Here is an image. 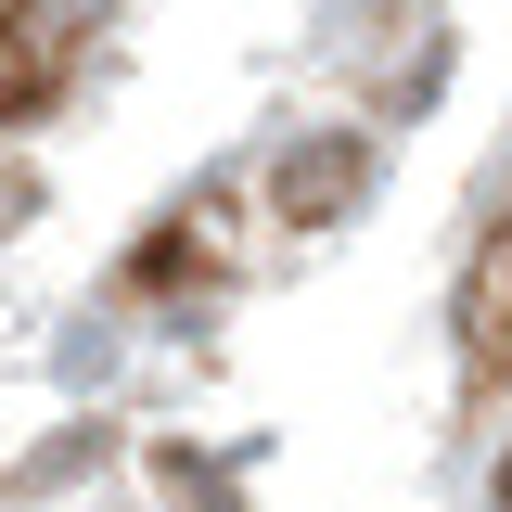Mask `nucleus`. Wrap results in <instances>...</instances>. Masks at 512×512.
<instances>
[{
  "label": "nucleus",
  "mask_w": 512,
  "mask_h": 512,
  "mask_svg": "<svg viewBox=\"0 0 512 512\" xmlns=\"http://www.w3.org/2000/svg\"><path fill=\"white\" fill-rule=\"evenodd\" d=\"M77 39H90V0H0V116L52 103V77H64Z\"/></svg>",
  "instance_id": "f257e3e1"
},
{
  "label": "nucleus",
  "mask_w": 512,
  "mask_h": 512,
  "mask_svg": "<svg viewBox=\"0 0 512 512\" xmlns=\"http://www.w3.org/2000/svg\"><path fill=\"white\" fill-rule=\"evenodd\" d=\"M346 192H359V141H308V154L282 167V218L308 231V218H333Z\"/></svg>",
  "instance_id": "f03ea898"
},
{
  "label": "nucleus",
  "mask_w": 512,
  "mask_h": 512,
  "mask_svg": "<svg viewBox=\"0 0 512 512\" xmlns=\"http://www.w3.org/2000/svg\"><path fill=\"white\" fill-rule=\"evenodd\" d=\"M500 500H512V474H500Z\"/></svg>",
  "instance_id": "7ed1b4c3"
}]
</instances>
